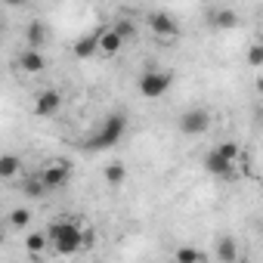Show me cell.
Returning a JSON list of instances; mask_svg holds the SVG:
<instances>
[{"mask_svg": "<svg viewBox=\"0 0 263 263\" xmlns=\"http://www.w3.org/2000/svg\"><path fill=\"white\" fill-rule=\"evenodd\" d=\"M127 134V118L124 115H108L99 127H96V134L87 140V149L90 152H105V149H115Z\"/></svg>", "mask_w": 263, "mask_h": 263, "instance_id": "6da1fadb", "label": "cell"}, {"mask_svg": "<svg viewBox=\"0 0 263 263\" xmlns=\"http://www.w3.org/2000/svg\"><path fill=\"white\" fill-rule=\"evenodd\" d=\"M47 238H50L53 251L62 254V257H74V254L81 251V226L71 223V220H56V223L50 226Z\"/></svg>", "mask_w": 263, "mask_h": 263, "instance_id": "7a4b0ae2", "label": "cell"}, {"mask_svg": "<svg viewBox=\"0 0 263 263\" xmlns=\"http://www.w3.org/2000/svg\"><path fill=\"white\" fill-rule=\"evenodd\" d=\"M171 84H174V74L171 71H146L143 78H140V96H146V99H161L167 90H171Z\"/></svg>", "mask_w": 263, "mask_h": 263, "instance_id": "3957f363", "label": "cell"}, {"mask_svg": "<svg viewBox=\"0 0 263 263\" xmlns=\"http://www.w3.org/2000/svg\"><path fill=\"white\" fill-rule=\"evenodd\" d=\"M211 124H214V118H211L208 108H189V111H183V118H180V130H183L186 137H201V134H208Z\"/></svg>", "mask_w": 263, "mask_h": 263, "instance_id": "277c9868", "label": "cell"}, {"mask_svg": "<svg viewBox=\"0 0 263 263\" xmlns=\"http://www.w3.org/2000/svg\"><path fill=\"white\" fill-rule=\"evenodd\" d=\"M37 180H41V186H44L47 192H50V189H62V186L71 180V167L62 164V161H56V164L44 167V171L37 174Z\"/></svg>", "mask_w": 263, "mask_h": 263, "instance_id": "5b68a950", "label": "cell"}, {"mask_svg": "<svg viewBox=\"0 0 263 263\" xmlns=\"http://www.w3.org/2000/svg\"><path fill=\"white\" fill-rule=\"evenodd\" d=\"M62 108V93L59 90H41L34 96V115L37 118H53Z\"/></svg>", "mask_w": 263, "mask_h": 263, "instance_id": "8992f818", "label": "cell"}, {"mask_svg": "<svg viewBox=\"0 0 263 263\" xmlns=\"http://www.w3.org/2000/svg\"><path fill=\"white\" fill-rule=\"evenodd\" d=\"M149 31H152L155 37H174V34L180 31V25H177V19H174L171 13L155 10V13L149 16Z\"/></svg>", "mask_w": 263, "mask_h": 263, "instance_id": "52a82bcc", "label": "cell"}, {"mask_svg": "<svg viewBox=\"0 0 263 263\" xmlns=\"http://www.w3.org/2000/svg\"><path fill=\"white\" fill-rule=\"evenodd\" d=\"M121 47H124V41H121V34H118L115 28H102V31H99L96 53H102V56H118Z\"/></svg>", "mask_w": 263, "mask_h": 263, "instance_id": "ba28073f", "label": "cell"}, {"mask_svg": "<svg viewBox=\"0 0 263 263\" xmlns=\"http://www.w3.org/2000/svg\"><path fill=\"white\" fill-rule=\"evenodd\" d=\"M16 62H19V68H22L25 74H41V71L47 68V56H44L41 50H22Z\"/></svg>", "mask_w": 263, "mask_h": 263, "instance_id": "9c48e42d", "label": "cell"}, {"mask_svg": "<svg viewBox=\"0 0 263 263\" xmlns=\"http://www.w3.org/2000/svg\"><path fill=\"white\" fill-rule=\"evenodd\" d=\"M204 167H208V174H214V177H223V180H235L238 174H235V164H229V161H223L220 155H214V152H208V158H204Z\"/></svg>", "mask_w": 263, "mask_h": 263, "instance_id": "30bf717a", "label": "cell"}, {"mask_svg": "<svg viewBox=\"0 0 263 263\" xmlns=\"http://www.w3.org/2000/svg\"><path fill=\"white\" fill-rule=\"evenodd\" d=\"M47 37H50V28H47L41 19L28 22V28H25V41H28V50H41V47L47 44Z\"/></svg>", "mask_w": 263, "mask_h": 263, "instance_id": "8fae6325", "label": "cell"}, {"mask_svg": "<svg viewBox=\"0 0 263 263\" xmlns=\"http://www.w3.org/2000/svg\"><path fill=\"white\" fill-rule=\"evenodd\" d=\"M217 257H220V263H238V241L232 235H223L217 241Z\"/></svg>", "mask_w": 263, "mask_h": 263, "instance_id": "7c38bea8", "label": "cell"}, {"mask_svg": "<svg viewBox=\"0 0 263 263\" xmlns=\"http://www.w3.org/2000/svg\"><path fill=\"white\" fill-rule=\"evenodd\" d=\"M19 174H22L19 155H0V180H16Z\"/></svg>", "mask_w": 263, "mask_h": 263, "instance_id": "4fadbf2b", "label": "cell"}, {"mask_svg": "<svg viewBox=\"0 0 263 263\" xmlns=\"http://www.w3.org/2000/svg\"><path fill=\"white\" fill-rule=\"evenodd\" d=\"M50 248V238H47V232H41V229H34V232H28L25 235V251L31 254V257H37V254H44Z\"/></svg>", "mask_w": 263, "mask_h": 263, "instance_id": "5bb4252c", "label": "cell"}, {"mask_svg": "<svg viewBox=\"0 0 263 263\" xmlns=\"http://www.w3.org/2000/svg\"><path fill=\"white\" fill-rule=\"evenodd\" d=\"M96 41H99V31H96V34H84L81 41H74V56H78V59L96 56Z\"/></svg>", "mask_w": 263, "mask_h": 263, "instance_id": "9a60e30c", "label": "cell"}, {"mask_svg": "<svg viewBox=\"0 0 263 263\" xmlns=\"http://www.w3.org/2000/svg\"><path fill=\"white\" fill-rule=\"evenodd\" d=\"M214 155H220L223 161H229V164H238V158H241V149H238V143H232V140H223L220 146H214L211 149Z\"/></svg>", "mask_w": 263, "mask_h": 263, "instance_id": "2e32d148", "label": "cell"}, {"mask_svg": "<svg viewBox=\"0 0 263 263\" xmlns=\"http://www.w3.org/2000/svg\"><path fill=\"white\" fill-rule=\"evenodd\" d=\"M211 25L214 28H235L238 25V13L235 10H214L211 13Z\"/></svg>", "mask_w": 263, "mask_h": 263, "instance_id": "e0dca14e", "label": "cell"}, {"mask_svg": "<svg viewBox=\"0 0 263 263\" xmlns=\"http://www.w3.org/2000/svg\"><path fill=\"white\" fill-rule=\"evenodd\" d=\"M102 174H105V183H108V186H121V183L127 180V167H124L121 161L105 164V171H102Z\"/></svg>", "mask_w": 263, "mask_h": 263, "instance_id": "ac0fdd59", "label": "cell"}, {"mask_svg": "<svg viewBox=\"0 0 263 263\" xmlns=\"http://www.w3.org/2000/svg\"><path fill=\"white\" fill-rule=\"evenodd\" d=\"M7 220H10V226H13V229H25V226L31 223V211H28V208H13Z\"/></svg>", "mask_w": 263, "mask_h": 263, "instance_id": "d6986e66", "label": "cell"}, {"mask_svg": "<svg viewBox=\"0 0 263 263\" xmlns=\"http://www.w3.org/2000/svg\"><path fill=\"white\" fill-rule=\"evenodd\" d=\"M174 260H177V263H201L204 257H201V251H198V248H189V245H186V248H177Z\"/></svg>", "mask_w": 263, "mask_h": 263, "instance_id": "ffe728a7", "label": "cell"}, {"mask_svg": "<svg viewBox=\"0 0 263 263\" xmlns=\"http://www.w3.org/2000/svg\"><path fill=\"white\" fill-rule=\"evenodd\" d=\"M248 62H251L254 68L263 65V44H251V47H248Z\"/></svg>", "mask_w": 263, "mask_h": 263, "instance_id": "44dd1931", "label": "cell"}, {"mask_svg": "<svg viewBox=\"0 0 263 263\" xmlns=\"http://www.w3.org/2000/svg\"><path fill=\"white\" fill-rule=\"evenodd\" d=\"M115 31L121 34V41H127V37H134V22H130V19H121V22H115Z\"/></svg>", "mask_w": 263, "mask_h": 263, "instance_id": "7402d4cb", "label": "cell"}, {"mask_svg": "<svg viewBox=\"0 0 263 263\" xmlns=\"http://www.w3.org/2000/svg\"><path fill=\"white\" fill-rule=\"evenodd\" d=\"M25 192H28L31 198H41V195L47 192V189L41 186V180H37V174H34V180H28V183H25Z\"/></svg>", "mask_w": 263, "mask_h": 263, "instance_id": "603a6c76", "label": "cell"}, {"mask_svg": "<svg viewBox=\"0 0 263 263\" xmlns=\"http://www.w3.org/2000/svg\"><path fill=\"white\" fill-rule=\"evenodd\" d=\"M93 245H96V232H93L90 226L81 229V251H84V248H93Z\"/></svg>", "mask_w": 263, "mask_h": 263, "instance_id": "cb8c5ba5", "label": "cell"}, {"mask_svg": "<svg viewBox=\"0 0 263 263\" xmlns=\"http://www.w3.org/2000/svg\"><path fill=\"white\" fill-rule=\"evenodd\" d=\"M0 245H4V229H0Z\"/></svg>", "mask_w": 263, "mask_h": 263, "instance_id": "d4e9b609", "label": "cell"}]
</instances>
